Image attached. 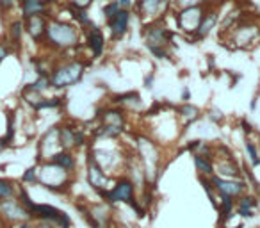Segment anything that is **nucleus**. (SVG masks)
<instances>
[{
    "mask_svg": "<svg viewBox=\"0 0 260 228\" xmlns=\"http://www.w3.org/2000/svg\"><path fill=\"white\" fill-rule=\"evenodd\" d=\"M79 38H80L79 27L72 25V23L61 22V20L48 18L45 43H48L50 48L59 52L75 48L79 45Z\"/></svg>",
    "mask_w": 260,
    "mask_h": 228,
    "instance_id": "obj_1",
    "label": "nucleus"
},
{
    "mask_svg": "<svg viewBox=\"0 0 260 228\" xmlns=\"http://www.w3.org/2000/svg\"><path fill=\"white\" fill-rule=\"evenodd\" d=\"M38 184L52 192H66L72 185V173L62 170L61 166L54 164L52 160L38 164Z\"/></svg>",
    "mask_w": 260,
    "mask_h": 228,
    "instance_id": "obj_2",
    "label": "nucleus"
},
{
    "mask_svg": "<svg viewBox=\"0 0 260 228\" xmlns=\"http://www.w3.org/2000/svg\"><path fill=\"white\" fill-rule=\"evenodd\" d=\"M87 62H82L79 59H70V61L59 62L50 72V86L55 89H66L73 84L80 82L86 72Z\"/></svg>",
    "mask_w": 260,
    "mask_h": 228,
    "instance_id": "obj_3",
    "label": "nucleus"
},
{
    "mask_svg": "<svg viewBox=\"0 0 260 228\" xmlns=\"http://www.w3.org/2000/svg\"><path fill=\"white\" fill-rule=\"evenodd\" d=\"M207 6H192V8H184V9H175L173 11V18L177 27L189 38L192 40L194 32L198 30L202 18L205 15Z\"/></svg>",
    "mask_w": 260,
    "mask_h": 228,
    "instance_id": "obj_4",
    "label": "nucleus"
},
{
    "mask_svg": "<svg viewBox=\"0 0 260 228\" xmlns=\"http://www.w3.org/2000/svg\"><path fill=\"white\" fill-rule=\"evenodd\" d=\"M260 40V27L249 20H239L230 29V41L234 48H249Z\"/></svg>",
    "mask_w": 260,
    "mask_h": 228,
    "instance_id": "obj_5",
    "label": "nucleus"
},
{
    "mask_svg": "<svg viewBox=\"0 0 260 228\" xmlns=\"http://www.w3.org/2000/svg\"><path fill=\"white\" fill-rule=\"evenodd\" d=\"M143 38H145V43L148 47V50L153 52L157 48H168L170 41L173 40V32L160 20H157V22L145 23Z\"/></svg>",
    "mask_w": 260,
    "mask_h": 228,
    "instance_id": "obj_6",
    "label": "nucleus"
},
{
    "mask_svg": "<svg viewBox=\"0 0 260 228\" xmlns=\"http://www.w3.org/2000/svg\"><path fill=\"white\" fill-rule=\"evenodd\" d=\"M23 221H32V219H30L29 210L20 203V200L16 196L6 198L0 202V223H2V226L23 223Z\"/></svg>",
    "mask_w": 260,
    "mask_h": 228,
    "instance_id": "obj_7",
    "label": "nucleus"
},
{
    "mask_svg": "<svg viewBox=\"0 0 260 228\" xmlns=\"http://www.w3.org/2000/svg\"><path fill=\"white\" fill-rule=\"evenodd\" d=\"M173 8V0H139L136 2V11L143 23L157 22Z\"/></svg>",
    "mask_w": 260,
    "mask_h": 228,
    "instance_id": "obj_8",
    "label": "nucleus"
},
{
    "mask_svg": "<svg viewBox=\"0 0 260 228\" xmlns=\"http://www.w3.org/2000/svg\"><path fill=\"white\" fill-rule=\"evenodd\" d=\"M100 196L107 203H126V205H130L136 200V185L130 178L119 177L114 182V185H111V189L107 192H102Z\"/></svg>",
    "mask_w": 260,
    "mask_h": 228,
    "instance_id": "obj_9",
    "label": "nucleus"
},
{
    "mask_svg": "<svg viewBox=\"0 0 260 228\" xmlns=\"http://www.w3.org/2000/svg\"><path fill=\"white\" fill-rule=\"evenodd\" d=\"M61 143H59V127L48 128L43 138L38 143V164L45 160H52V157L61 152Z\"/></svg>",
    "mask_w": 260,
    "mask_h": 228,
    "instance_id": "obj_10",
    "label": "nucleus"
},
{
    "mask_svg": "<svg viewBox=\"0 0 260 228\" xmlns=\"http://www.w3.org/2000/svg\"><path fill=\"white\" fill-rule=\"evenodd\" d=\"M87 182L89 185L98 192H107L111 189V180H109V175L102 170L100 166L96 164V160L93 159L91 153H87Z\"/></svg>",
    "mask_w": 260,
    "mask_h": 228,
    "instance_id": "obj_11",
    "label": "nucleus"
},
{
    "mask_svg": "<svg viewBox=\"0 0 260 228\" xmlns=\"http://www.w3.org/2000/svg\"><path fill=\"white\" fill-rule=\"evenodd\" d=\"M210 184H212L214 191L219 196H230V198H239V196L244 194L246 184L244 182H239L235 178H221L217 175L210 177Z\"/></svg>",
    "mask_w": 260,
    "mask_h": 228,
    "instance_id": "obj_12",
    "label": "nucleus"
},
{
    "mask_svg": "<svg viewBox=\"0 0 260 228\" xmlns=\"http://www.w3.org/2000/svg\"><path fill=\"white\" fill-rule=\"evenodd\" d=\"M64 214H66L64 210L57 209V207H54V205L36 203V205L32 207V210H30V219L36 221V223L43 221V223H52V224H55V226H59V223H61Z\"/></svg>",
    "mask_w": 260,
    "mask_h": 228,
    "instance_id": "obj_13",
    "label": "nucleus"
},
{
    "mask_svg": "<svg viewBox=\"0 0 260 228\" xmlns=\"http://www.w3.org/2000/svg\"><path fill=\"white\" fill-rule=\"evenodd\" d=\"M130 18H132V13L128 9H119L111 20H107V27L112 41H119L121 38H125V34L128 32Z\"/></svg>",
    "mask_w": 260,
    "mask_h": 228,
    "instance_id": "obj_14",
    "label": "nucleus"
},
{
    "mask_svg": "<svg viewBox=\"0 0 260 228\" xmlns=\"http://www.w3.org/2000/svg\"><path fill=\"white\" fill-rule=\"evenodd\" d=\"M47 23L48 16L45 15H34L29 18L23 20V27H25V32L30 36V40L34 43H43L45 34H47Z\"/></svg>",
    "mask_w": 260,
    "mask_h": 228,
    "instance_id": "obj_15",
    "label": "nucleus"
},
{
    "mask_svg": "<svg viewBox=\"0 0 260 228\" xmlns=\"http://www.w3.org/2000/svg\"><path fill=\"white\" fill-rule=\"evenodd\" d=\"M217 22H219V11H217V6H212V8H210V4H207L205 15H203L198 30H196L194 36H192V41L203 40V38L209 36V34L217 27Z\"/></svg>",
    "mask_w": 260,
    "mask_h": 228,
    "instance_id": "obj_16",
    "label": "nucleus"
},
{
    "mask_svg": "<svg viewBox=\"0 0 260 228\" xmlns=\"http://www.w3.org/2000/svg\"><path fill=\"white\" fill-rule=\"evenodd\" d=\"M86 47L89 48L94 59H100L105 52V36L100 27H96L94 23L86 27Z\"/></svg>",
    "mask_w": 260,
    "mask_h": 228,
    "instance_id": "obj_17",
    "label": "nucleus"
},
{
    "mask_svg": "<svg viewBox=\"0 0 260 228\" xmlns=\"http://www.w3.org/2000/svg\"><path fill=\"white\" fill-rule=\"evenodd\" d=\"M102 125L109 128H114L118 132L125 131V112L119 107H111V109H104V111L98 114Z\"/></svg>",
    "mask_w": 260,
    "mask_h": 228,
    "instance_id": "obj_18",
    "label": "nucleus"
},
{
    "mask_svg": "<svg viewBox=\"0 0 260 228\" xmlns=\"http://www.w3.org/2000/svg\"><path fill=\"white\" fill-rule=\"evenodd\" d=\"M20 11H22V20L34 15L48 16V4L43 0H20Z\"/></svg>",
    "mask_w": 260,
    "mask_h": 228,
    "instance_id": "obj_19",
    "label": "nucleus"
},
{
    "mask_svg": "<svg viewBox=\"0 0 260 228\" xmlns=\"http://www.w3.org/2000/svg\"><path fill=\"white\" fill-rule=\"evenodd\" d=\"M214 170H216L217 177H221V178H239L241 177V168L235 164L234 157H232V159H223V157H221V160L214 166Z\"/></svg>",
    "mask_w": 260,
    "mask_h": 228,
    "instance_id": "obj_20",
    "label": "nucleus"
},
{
    "mask_svg": "<svg viewBox=\"0 0 260 228\" xmlns=\"http://www.w3.org/2000/svg\"><path fill=\"white\" fill-rule=\"evenodd\" d=\"M255 207H256L255 196L242 194V196H239L237 203H235V212L242 217H253L255 216Z\"/></svg>",
    "mask_w": 260,
    "mask_h": 228,
    "instance_id": "obj_21",
    "label": "nucleus"
},
{
    "mask_svg": "<svg viewBox=\"0 0 260 228\" xmlns=\"http://www.w3.org/2000/svg\"><path fill=\"white\" fill-rule=\"evenodd\" d=\"M25 32V27H23V20H13L8 27V41L11 43V47L20 48L22 47V38Z\"/></svg>",
    "mask_w": 260,
    "mask_h": 228,
    "instance_id": "obj_22",
    "label": "nucleus"
},
{
    "mask_svg": "<svg viewBox=\"0 0 260 228\" xmlns=\"http://www.w3.org/2000/svg\"><path fill=\"white\" fill-rule=\"evenodd\" d=\"M75 134H77V128L73 125L66 123L59 127V143H61V148L62 150H75Z\"/></svg>",
    "mask_w": 260,
    "mask_h": 228,
    "instance_id": "obj_23",
    "label": "nucleus"
},
{
    "mask_svg": "<svg viewBox=\"0 0 260 228\" xmlns=\"http://www.w3.org/2000/svg\"><path fill=\"white\" fill-rule=\"evenodd\" d=\"M52 162L61 166L62 170L70 171V173H73L77 168V159H75V155H73L72 150H61V152H57L54 157H52Z\"/></svg>",
    "mask_w": 260,
    "mask_h": 228,
    "instance_id": "obj_24",
    "label": "nucleus"
},
{
    "mask_svg": "<svg viewBox=\"0 0 260 228\" xmlns=\"http://www.w3.org/2000/svg\"><path fill=\"white\" fill-rule=\"evenodd\" d=\"M194 166H196V170L200 171V175H205L207 178L216 175L214 173V164H212V159H210V157L194 153Z\"/></svg>",
    "mask_w": 260,
    "mask_h": 228,
    "instance_id": "obj_25",
    "label": "nucleus"
},
{
    "mask_svg": "<svg viewBox=\"0 0 260 228\" xmlns=\"http://www.w3.org/2000/svg\"><path fill=\"white\" fill-rule=\"evenodd\" d=\"M219 205H217V210H219V217L221 223L228 221L232 216H234V198L230 196H219Z\"/></svg>",
    "mask_w": 260,
    "mask_h": 228,
    "instance_id": "obj_26",
    "label": "nucleus"
},
{
    "mask_svg": "<svg viewBox=\"0 0 260 228\" xmlns=\"http://www.w3.org/2000/svg\"><path fill=\"white\" fill-rule=\"evenodd\" d=\"M18 194V185L9 178H0V202Z\"/></svg>",
    "mask_w": 260,
    "mask_h": 228,
    "instance_id": "obj_27",
    "label": "nucleus"
},
{
    "mask_svg": "<svg viewBox=\"0 0 260 228\" xmlns=\"http://www.w3.org/2000/svg\"><path fill=\"white\" fill-rule=\"evenodd\" d=\"M68 9H70V13H72L73 20H75V22H77V27H80V29H86V27L93 25V22H91V18H89V16H87L86 9L70 8V6H68Z\"/></svg>",
    "mask_w": 260,
    "mask_h": 228,
    "instance_id": "obj_28",
    "label": "nucleus"
},
{
    "mask_svg": "<svg viewBox=\"0 0 260 228\" xmlns=\"http://www.w3.org/2000/svg\"><path fill=\"white\" fill-rule=\"evenodd\" d=\"M112 104L114 105H126V104H138L141 105V98L136 91H128V93H121V94H116L112 98Z\"/></svg>",
    "mask_w": 260,
    "mask_h": 228,
    "instance_id": "obj_29",
    "label": "nucleus"
},
{
    "mask_svg": "<svg viewBox=\"0 0 260 228\" xmlns=\"http://www.w3.org/2000/svg\"><path fill=\"white\" fill-rule=\"evenodd\" d=\"M15 111L8 112V118H6V136L4 139L13 146V141H15V132H16V123H15Z\"/></svg>",
    "mask_w": 260,
    "mask_h": 228,
    "instance_id": "obj_30",
    "label": "nucleus"
},
{
    "mask_svg": "<svg viewBox=\"0 0 260 228\" xmlns=\"http://www.w3.org/2000/svg\"><path fill=\"white\" fill-rule=\"evenodd\" d=\"M177 111H178V114H180L182 118H185V120H187V123H192V121H196L200 118V111L191 104L182 105V107H178Z\"/></svg>",
    "mask_w": 260,
    "mask_h": 228,
    "instance_id": "obj_31",
    "label": "nucleus"
},
{
    "mask_svg": "<svg viewBox=\"0 0 260 228\" xmlns=\"http://www.w3.org/2000/svg\"><path fill=\"white\" fill-rule=\"evenodd\" d=\"M62 105V98L54 96V98H43L40 104L34 107V111L40 112V111H47V109H59Z\"/></svg>",
    "mask_w": 260,
    "mask_h": 228,
    "instance_id": "obj_32",
    "label": "nucleus"
},
{
    "mask_svg": "<svg viewBox=\"0 0 260 228\" xmlns=\"http://www.w3.org/2000/svg\"><path fill=\"white\" fill-rule=\"evenodd\" d=\"M27 86H29L30 89L38 91V93H45L48 87H52L50 86V77H48V75H38L36 80H34V82H30V84H27Z\"/></svg>",
    "mask_w": 260,
    "mask_h": 228,
    "instance_id": "obj_33",
    "label": "nucleus"
},
{
    "mask_svg": "<svg viewBox=\"0 0 260 228\" xmlns=\"http://www.w3.org/2000/svg\"><path fill=\"white\" fill-rule=\"evenodd\" d=\"M23 185H32V184H38V164L36 166H30L23 171L22 178H20Z\"/></svg>",
    "mask_w": 260,
    "mask_h": 228,
    "instance_id": "obj_34",
    "label": "nucleus"
},
{
    "mask_svg": "<svg viewBox=\"0 0 260 228\" xmlns=\"http://www.w3.org/2000/svg\"><path fill=\"white\" fill-rule=\"evenodd\" d=\"M119 9H121V6H119L118 0H111V2H107V4L104 6V9H102V11H104V18L105 20H111L112 16H114L116 13L119 11Z\"/></svg>",
    "mask_w": 260,
    "mask_h": 228,
    "instance_id": "obj_35",
    "label": "nucleus"
},
{
    "mask_svg": "<svg viewBox=\"0 0 260 228\" xmlns=\"http://www.w3.org/2000/svg\"><path fill=\"white\" fill-rule=\"evenodd\" d=\"M209 0H173L175 9H184V8H192V6H207Z\"/></svg>",
    "mask_w": 260,
    "mask_h": 228,
    "instance_id": "obj_36",
    "label": "nucleus"
},
{
    "mask_svg": "<svg viewBox=\"0 0 260 228\" xmlns=\"http://www.w3.org/2000/svg\"><path fill=\"white\" fill-rule=\"evenodd\" d=\"M246 152H248L249 160H251L253 166H260V155H258V150H256V146L253 145L251 141H246Z\"/></svg>",
    "mask_w": 260,
    "mask_h": 228,
    "instance_id": "obj_37",
    "label": "nucleus"
},
{
    "mask_svg": "<svg viewBox=\"0 0 260 228\" xmlns=\"http://www.w3.org/2000/svg\"><path fill=\"white\" fill-rule=\"evenodd\" d=\"M15 50V48L11 47V43H9L8 40H4V41H0V62L4 61L6 57H9V54Z\"/></svg>",
    "mask_w": 260,
    "mask_h": 228,
    "instance_id": "obj_38",
    "label": "nucleus"
},
{
    "mask_svg": "<svg viewBox=\"0 0 260 228\" xmlns=\"http://www.w3.org/2000/svg\"><path fill=\"white\" fill-rule=\"evenodd\" d=\"M93 4V0H68L70 8H77V9H87Z\"/></svg>",
    "mask_w": 260,
    "mask_h": 228,
    "instance_id": "obj_39",
    "label": "nucleus"
},
{
    "mask_svg": "<svg viewBox=\"0 0 260 228\" xmlns=\"http://www.w3.org/2000/svg\"><path fill=\"white\" fill-rule=\"evenodd\" d=\"M20 0H0V11L2 13H9Z\"/></svg>",
    "mask_w": 260,
    "mask_h": 228,
    "instance_id": "obj_40",
    "label": "nucleus"
},
{
    "mask_svg": "<svg viewBox=\"0 0 260 228\" xmlns=\"http://www.w3.org/2000/svg\"><path fill=\"white\" fill-rule=\"evenodd\" d=\"M209 120H212L214 123H219V121L223 120V114H221V111H217V109H212V111L209 112Z\"/></svg>",
    "mask_w": 260,
    "mask_h": 228,
    "instance_id": "obj_41",
    "label": "nucleus"
},
{
    "mask_svg": "<svg viewBox=\"0 0 260 228\" xmlns=\"http://www.w3.org/2000/svg\"><path fill=\"white\" fill-rule=\"evenodd\" d=\"M8 228H34V224H32V221H23V223L9 224Z\"/></svg>",
    "mask_w": 260,
    "mask_h": 228,
    "instance_id": "obj_42",
    "label": "nucleus"
},
{
    "mask_svg": "<svg viewBox=\"0 0 260 228\" xmlns=\"http://www.w3.org/2000/svg\"><path fill=\"white\" fill-rule=\"evenodd\" d=\"M241 127H242V131H244L246 134H253V127H251V123H249V121L241 120Z\"/></svg>",
    "mask_w": 260,
    "mask_h": 228,
    "instance_id": "obj_43",
    "label": "nucleus"
},
{
    "mask_svg": "<svg viewBox=\"0 0 260 228\" xmlns=\"http://www.w3.org/2000/svg\"><path fill=\"white\" fill-rule=\"evenodd\" d=\"M34 228H55V224H52V223H43V221H40V223L34 224Z\"/></svg>",
    "mask_w": 260,
    "mask_h": 228,
    "instance_id": "obj_44",
    "label": "nucleus"
},
{
    "mask_svg": "<svg viewBox=\"0 0 260 228\" xmlns=\"http://www.w3.org/2000/svg\"><path fill=\"white\" fill-rule=\"evenodd\" d=\"M9 146H11V145H9V143H8V141H6V139H4V138H0V153L4 152V150H8V148H9Z\"/></svg>",
    "mask_w": 260,
    "mask_h": 228,
    "instance_id": "obj_45",
    "label": "nucleus"
},
{
    "mask_svg": "<svg viewBox=\"0 0 260 228\" xmlns=\"http://www.w3.org/2000/svg\"><path fill=\"white\" fill-rule=\"evenodd\" d=\"M189 94H191V93H189V89H187V87H185V89H184V93H182V100H184V102H187V100H189Z\"/></svg>",
    "mask_w": 260,
    "mask_h": 228,
    "instance_id": "obj_46",
    "label": "nucleus"
},
{
    "mask_svg": "<svg viewBox=\"0 0 260 228\" xmlns=\"http://www.w3.org/2000/svg\"><path fill=\"white\" fill-rule=\"evenodd\" d=\"M152 82H153V77L150 75L148 79H146V82H145V84H146V87H152Z\"/></svg>",
    "mask_w": 260,
    "mask_h": 228,
    "instance_id": "obj_47",
    "label": "nucleus"
},
{
    "mask_svg": "<svg viewBox=\"0 0 260 228\" xmlns=\"http://www.w3.org/2000/svg\"><path fill=\"white\" fill-rule=\"evenodd\" d=\"M214 2V6H219L221 2H226V0H209V4H212Z\"/></svg>",
    "mask_w": 260,
    "mask_h": 228,
    "instance_id": "obj_48",
    "label": "nucleus"
},
{
    "mask_svg": "<svg viewBox=\"0 0 260 228\" xmlns=\"http://www.w3.org/2000/svg\"><path fill=\"white\" fill-rule=\"evenodd\" d=\"M43 2H47V4H52V2H54V0H43Z\"/></svg>",
    "mask_w": 260,
    "mask_h": 228,
    "instance_id": "obj_49",
    "label": "nucleus"
},
{
    "mask_svg": "<svg viewBox=\"0 0 260 228\" xmlns=\"http://www.w3.org/2000/svg\"><path fill=\"white\" fill-rule=\"evenodd\" d=\"M235 228H244V226H242V224H239V226H235Z\"/></svg>",
    "mask_w": 260,
    "mask_h": 228,
    "instance_id": "obj_50",
    "label": "nucleus"
},
{
    "mask_svg": "<svg viewBox=\"0 0 260 228\" xmlns=\"http://www.w3.org/2000/svg\"><path fill=\"white\" fill-rule=\"evenodd\" d=\"M136 2H139V0H136Z\"/></svg>",
    "mask_w": 260,
    "mask_h": 228,
    "instance_id": "obj_51",
    "label": "nucleus"
}]
</instances>
